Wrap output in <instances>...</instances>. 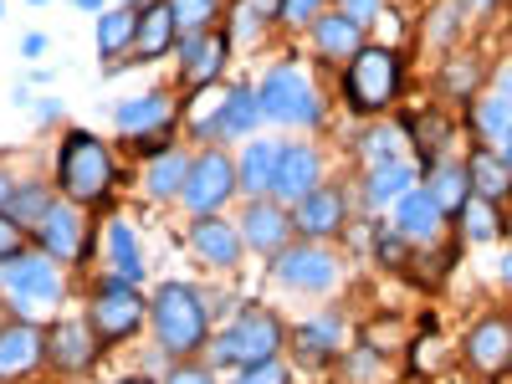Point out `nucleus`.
<instances>
[{
	"instance_id": "obj_33",
	"label": "nucleus",
	"mask_w": 512,
	"mask_h": 384,
	"mask_svg": "<svg viewBox=\"0 0 512 384\" xmlns=\"http://www.w3.org/2000/svg\"><path fill=\"white\" fill-rule=\"evenodd\" d=\"M128 36H134V16H128V11H108V16L98 21V52L113 57Z\"/></svg>"
},
{
	"instance_id": "obj_37",
	"label": "nucleus",
	"mask_w": 512,
	"mask_h": 384,
	"mask_svg": "<svg viewBox=\"0 0 512 384\" xmlns=\"http://www.w3.org/2000/svg\"><path fill=\"white\" fill-rule=\"evenodd\" d=\"M16 251H21V221L0 216V262H11Z\"/></svg>"
},
{
	"instance_id": "obj_46",
	"label": "nucleus",
	"mask_w": 512,
	"mask_h": 384,
	"mask_svg": "<svg viewBox=\"0 0 512 384\" xmlns=\"http://www.w3.org/2000/svg\"><path fill=\"white\" fill-rule=\"evenodd\" d=\"M11 200V175H0V205Z\"/></svg>"
},
{
	"instance_id": "obj_12",
	"label": "nucleus",
	"mask_w": 512,
	"mask_h": 384,
	"mask_svg": "<svg viewBox=\"0 0 512 384\" xmlns=\"http://www.w3.org/2000/svg\"><path fill=\"white\" fill-rule=\"evenodd\" d=\"M338 226H344V195L338 190L303 195V205H297V231L303 236H333Z\"/></svg>"
},
{
	"instance_id": "obj_10",
	"label": "nucleus",
	"mask_w": 512,
	"mask_h": 384,
	"mask_svg": "<svg viewBox=\"0 0 512 384\" xmlns=\"http://www.w3.org/2000/svg\"><path fill=\"white\" fill-rule=\"evenodd\" d=\"M466 354H472V364L487 369V374L507 369V359H512V328L502 318H482L472 328V338H466Z\"/></svg>"
},
{
	"instance_id": "obj_26",
	"label": "nucleus",
	"mask_w": 512,
	"mask_h": 384,
	"mask_svg": "<svg viewBox=\"0 0 512 384\" xmlns=\"http://www.w3.org/2000/svg\"><path fill=\"white\" fill-rule=\"evenodd\" d=\"M256 118H262V98L241 88V93L226 98V108H221V118H216V134H246Z\"/></svg>"
},
{
	"instance_id": "obj_45",
	"label": "nucleus",
	"mask_w": 512,
	"mask_h": 384,
	"mask_svg": "<svg viewBox=\"0 0 512 384\" xmlns=\"http://www.w3.org/2000/svg\"><path fill=\"white\" fill-rule=\"evenodd\" d=\"M446 36H451V11L436 16V41H446Z\"/></svg>"
},
{
	"instance_id": "obj_42",
	"label": "nucleus",
	"mask_w": 512,
	"mask_h": 384,
	"mask_svg": "<svg viewBox=\"0 0 512 384\" xmlns=\"http://www.w3.org/2000/svg\"><path fill=\"white\" fill-rule=\"evenodd\" d=\"M251 16H256L251 6H241V11H236V36H251Z\"/></svg>"
},
{
	"instance_id": "obj_48",
	"label": "nucleus",
	"mask_w": 512,
	"mask_h": 384,
	"mask_svg": "<svg viewBox=\"0 0 512 384\" xmlns=\"http://www.w3.org/2000/svg\"><path fill=\"white\" fill-rule=\"evenodd\" d=\"M502 272H507V282H512V256H507V262H502Z\"/></svg>"
},
{
	"instance_id": "obj_16",
	"label": "nucleus",
	"mask_w": 512,
	"mask_h": 384,
	"mask_svg": "<svg viewBox=\"0 0 512 384\" xmlns=\"http://www.w3.org/2000/svg\"><path fill=\"white\" fill-rule=\"evenodd\" d=\"M164 123H169V98H164V93L128 98V103L118 108V128H123V134H134V139L154 134V128H164Z\"/></svg>"
},
{
	"instance_id": "obj_29",
	"label": "nucleus",
	"mask_w": 512,
	"mask_h": 384,
	"mask_svg": "<svg viewBox=\"0 0 512 384\" xmlns=\"http://www.w3.org/2000/svg\"><path fill=\"white\" fill-rule=\"evenodd\" d=\"M405 190H410V169L405 164H374V175H369V205L400 200Z\"/></svg>"
},
{
	"instance_id": "obj_22",
	"label": "nucleus",
	"mask_w": 512,
	"mask_h": 384,
	"mask_svg": "<svg viewBox=\"0 0 512 384\" xmlns=\"http://www.w3.org/2000/svg\"><path fill=\"white\" fill-rule=\"evenodd\" d=\"M425 195L436 200L441 216H446V210H456V216H461V205L472 200V180H466V169H461V164H441L436 175L425 180Z\"/></svg>"
},
{
	"instance_id": "obj_7",
	"label": "nucleus",
	"mask_w": 512,
	"mask_h": 384,
	"mask_svg": "<svg viewBox=\"0 0 512 384\" xmlns=\"http://www.w3.org/2000/svg\"><path fill=\"white\" fill-rule=\"evenodd\" d=\"M395 82H400V72H395V52H384V47L359 52L354 67H349V103L364 108V113H379L384 103L395 98Z\"/></svg>"
},
{
	"instance_id": "obj_2",
	"label": "nucleus",
	"mask_w": 512,
	"mask_h": 384,
	"mask_svg": "<svg viewBox=\"0 0 512 384\" xmlns=\"http://www.w3.org/2000/svg\"><path fill=\"white\" fill-rule=\"evenodd\" d=\"M154 328L164 338V349H175V354H190L200 349V338H205V308H200V297L180 282H169L154 292Z\"/></svg>"
},
{
	"instance_id": "obj_17",
	"label": "nucleus",
	"mask_w": 512,
	"mask_h": 384,
	"mask_svg": "<svg viewBox=\"0 0 512 384\" xmlns=\"http://www.w3.org/2000/svg\"><path fill=\"white\" fill-rule=\"evenodd\" d=\"M190 246H195L200 262H216V267H231L236 256H241L236 231H231V226H221V221H200V226L190 231Z\"/></svg>"
},
{
	"instance_id": "obj_24",
	"label": "nucleus",
	"mask_w": 512,
	"mask_h": 384,
	"mask_svg": "<svg viewBox=\"0 0 512 384\" xmlns=\"http://www.w3.org/2000/svg\"><path fill=\"white\" fill-rule=\"evenodd\" d=\"M466 180H472V195H477V200H502L512 169H507L497 154H477L472 164H466Z\"/></svg>"
},
{
	"instance_id": "obj_23",
	"label": "nucleus",
	"mask_w": 512,
	"mask_h": 384,
	"mask_svg": "<svg viewBox=\"0 0 512 384\" xmlns=\"http://www.w3.org/2000/svg\"><path fill=\"white\" fill-rule=\"evenodd\" d=\"M287 236H292V226H287L282 210H272V205H251L246 210V241L256 251H282Z\"/></svg>"
},
{
	"instance_id": "obj_43",
	"label": "nucleus",
	"mask_w": 512,
	"mask_h": 384,
	"mask_svg": "<svg viewBox=\"0 0 512 384\" xmlns=\"http://www.w3.org/2000/svg\"><path fill=\"white\" fill-rule=\"evenodd\" d=\"M41 47H47V41H41V36H36V31H31V36H26V41H21V52H26V57H36V52H41Z\"/></svg>"
},
{
	"instance_id": "obj_31",
	"label": "nucleus",
	"mask_w": 512,
	"mask_h": 384,
	"mask_svg": "<svg viewBox=\"0 0 512 384\" xmlns=\"http://www.w3.org/2000/svg\"><path fill=\"white\" fill-rule=\"evenodd\" d=\"M477 128H482L492 144H507V134H512V98L482 103V108H477Z\"/></svg>"
},
{
	"instance_id": "obj_50",
	"label": "nucleus",
	"mask_w": 512,
	"mask_h": 384,
	"mask_svg": "<svg viewBox=\"0 0 512 384\" xmlns=\"http://www.w3.org/2000/svg\"><path fill=\"white\" fill-rule=\"evenodd\" d=\"M123 384H144V379H123Z\"/></svg>"
},
{
	"instance_id": "obj_34",
	"label": "nucleus",
	"mask_w": 512,
	"mask_h": 384,
	"mask_svg": "<svg viewBox=\"0 0 512 384\" xmlns=\"http://www.w3.org/2000/svg\"><path fill=\"white\" fill-rule=\"evenodd\" d=\"M52 210V195L41 190V185H26L16 200H11V221H41Z\"/></svg>"
},
{
	"instance_id": "obj_30",
	"label": "nucleus",
	"mask_w": 512,
	"mask_h": 384,
	"mask_svg": "<svg viewBox=\"0 0 512 384\" xmlns=\"http://www.w3.org/2000/svg\"><path fill=\"white\" fill-rule=\"evenodd\" d=\"M297 349L308 354V364H323L333 349H338V323L323 318V323H308L303 333H297Z\"/></svg>"
},
{
	"instance_id": "obj_18",
	"label": "nucleus",
	"mask_w": 512,
	"mask_h": 384,
	"mask_svg": "<svg viewBox=\"0 0 512 384\" xmlns=\"http://www.w3.org/2000/svg\"><path fill=\"white\" fill-rule=\"evenodd\" d=\"M277 144H267V139H256V144H246L241 149V164H236V180L251 190V195H262V190H272V175H277Z\"/></svg>"
},
{
	"instance_id": "obj_38",
	"label": "nucleus",
	"mask_w": 512,
	"mask_h": 384,
	"mask_svg": "<svg viewBox=\"0 0 512 384\" xmlns=\"http://www.w3.org/2000/svg\"><path fill=\"white\" fill-rule=\"evenodd\" d=\"M451 77H446V88L451 93H472V82H477V67L472 62H461V67H446Z\"/></svg>"
},
{
	"instance_id": "obj_1",
	"label": "nucleus",
	"mask_w": 512,
	"mask_h": 384,
	"mask_svg": "<svg viewBox=\"0 0 512 384\" xmlns=\"http://www.w3.org/2000/svg\"><path fill=\"white\" fill-rule=\"evenodd\" d=\"M108 180H113L108 149L93 134H72L62 144V195H72L77 205H93V200H103Z\"/></svg>"
},
{
	"instance_id": "obj_4",
	"label": "nucleus",
	"mask_w": 512,
	"mask_h": 384,
	"mask_svg": "<svg viewBox=\"0 0 512 384\" xmlns=\"http://www.w3.org/2000/svg\"><path fill=\"white\" fill-rule=\"evenodd\" d=\"M282 344V328L272 313H241L231 333L216 338V364H267Z\"/></svg>"
},
{
	"instance_id": "obj_9",
	"label": "nucleus",
	"mask_w": 512,
	"mask_h": 384,
	"mask_svg": "<svg viewBox=\"0 0 512 384\" xmlns=\"http://www.w3.org/2000/svg\"><path fill=\"white\" fill-rule=\"evenodd\" d=\"M277 277L287 282V287H308V292H323L333 277H338V262L328 251H313V246H303V251H287L282 262H277Z\"/></svg>"
},
{
	"instance_id": "obj_5",
	"label": "nucleus",
	"mask_w": 512,
	"mask_h": 384,
	"mask_svg": "<svg viewBox=\"0 0 512 384\" xmlns=\"http://www.w3.org/2000/svg\"><path fill=\"white\" fill-rule=\"evenodd\" d=\"M256 98H262V118H277V123H313L318 118V98L297 67H277Z\"/></svg>"
},
{
	"instance_id": "obj_39",
	"label": "nucleus",
	"mask_w": 512,
	"mask_h": 384,
	"mask_svg": "<svg viewBox=\"0 0 512 384\" xmlns=\"http://www.w3.org/2000/svg\"><path fill=\"white\" fill-rule=\"evenodd\" d=\"M313 11H318V0H282V16L287 21H308Z\"/></svg>"
},
{
	"instance_id": "obj_3",
	"label": "nucleus",
	"mask_w": 512,
	"mask_h": 384,
	"mask_svg": "<svg viewBox=\"0 0 512 384\" xmlns=\"http://www.w3.org/2000/svg\"><path fill=\"white\" fill-rule=\"evenodd\" d=\"M0 282L11 287V303L21 318H36L41 308H52L62 297V277L47 256H11V262H0Z\"/></svg>"
},
{
	"instance_id": "obj_13",
	"label": "nucleus",
	"mask_w": 512,
	"mask_h": 384,
	"mask_svg": "<svg viewBox=\"0 0 512 384\" xmlns=\"http://www.w3.org/2000/svg\"><path fill=\"white\" fill-rule=\"evenodd\" d=\"M47 349H52V359H57L62 369H82V364L93 359V328L77 323V318H62V323L52 328V338H47Z\"/></svg>"
},
{
	"instance_id": "obj_28",
	"label": "nucleus",
	"mask_w": 512,
	"mask_h": 384,
	"mask_svg": "<svg viewBox=\"0 0 512 384\" xmlns=\"http://www.w3.org/2000/svg\"><path fill=\"white\" fill-rule=\"evenodd\" d=\"M108 251H113V262H118V272H123L128 282L144 277V267H139V241H134V231H128L123 221L108 226Z\"/></svg>"
},
{
	"instance_id": "obj_19",
	"label": "nucleus",
	"mask_w": 512,
	"mask_h": 384,
	"mask_svg": "<svg viewBox=\"0 0 512 384\" xmlns=\"http://www.w3.org/2000/svg\"><path fill=\"white\" fill-rule=\"evenodd\" d=\"M134 52L139 57H164L169 52V41H175V11L169 6H149L139 21H134Z\"/></svg>"
},
{
	"instance_id": "obj_52",
	"label": "nucleus",
	"mask_w": 512,
	"mask_h": 384,
	"mask_svg": "<svg viewBox=\"0 0 512 384\" xmlns=\"http://www.w3.org/2000/svg\"><path fill=\"white\" fill-rule=\"evenodd\" d=\"M477 6H487V0H477Z\"/></svg>"
},
{
	"instance_id": "obj_44",
	"label": "nucleus",
	"mask_w": 512,
	"mask_h": 384,
	"mask_svg": "<svg viewBox=\"0 0 512 384\" xmlns=\"http://www.w3.org/2000/svg\"><path fill=\"white\" fill-rule=\"evenodd\" d=\"M246 6H251L256 16H262V11H282V0H246Z\"/></svg>"
},
{
	"instance_id": "obj_32",
	"label": "nucleus",
	"mask_w": 512,
	"mask_h": 384,
	"mask_svg": "<svg viewBox=\"0 0 512 384\" xmlns=\"http://www.w3.org/2000/svg\"><path fill=\"white\" fill-rule=\"evenodd\" d=\"M461 226H466V236L472 241H492L497 236V216H492V200H466L461 205Z\"/></svg>"
},
{
	"instance_id": "obj_15",
	"label": "nucleus",
	"mask_w": 512,
	"mask_h": 384,
	"mask_svg": "<svg viewBox=\"0 0 512 384\" xmlns=\"http://www.w3.org/2000/svg\"><path fill=\"white\" fill-rule=\"evenodd\" d=\"M36 231H41V246L52 256H82V226L67 205H52L47 216L36 221Z\"/></svg>"
},
{
	"instance_id": "obj_11",
	"label": "nucleus",
	"mask_w": 512,
	"mask_h": 384,
	"mask_svg": "<svg viewBox=\"0 0 512 384\" xmlns=\"http://www.w3.org/2000/svg\"><path fill=\"white\" fill-rule=\"evenodd\" d=\"M313 185H318V154L313 149H282L277 154L272 190L282 200H297V195H313Z\"/></svg>"
},
{
	"instance_id": "obj_25",
	"label": "nucleus",
	"mask_w": 512,
	"mask_h": 384,
	"mask_svg": "<svg viewBox=\"0 0 512 384\" xmlns=\"http://www.w3.org/2000/svg\"><path fill=\"white\" fill-rule=\"evenodd\" d=\"M318 47H323L328 57L359 52V21H349V16H323V21H318Z\"/></svg>"
},
{
	"instance_id": "obj_41",
	"label": "nucleus",
	"mask_w": 512,
	"mask_h": 384,
	"mask_svg": "<svg viewBox=\"0 0 512 384\" xmlns=\"http://www.w3.org/2000/svg\"><path fill=\"white\" fill-rule=\"evenodd\" d=\"M169 384H216V379H210L205 369H175V374H169Z\"/></svg>"
},
{
	"instance_id": "obj_35",
	"label": "nucleus",
	"mask_w": 512,
	"mask_h": 384,
	"mask_svg": "<svg viewBox=\"0 0 512 384\" xmlns=\"http://www.w3.org/2000/svg\"><path fill=\"white\" fill-rule=\"evenodd\" d=\"M175 26H185V31H200L210 16H216V0H175Z\"/></svg>"
},
{
	"instance_id": "obj_20",
	"label": "nucleus",
	"mask_w": 512,
	"mask_h": 384,
	"mask_svg": "<svg viewBox=\"0 0 512 384\" xmlns=\"http://www.w3.org/2000/svg\"><path fill=\"white\" fill-rule=\"evenodd\" d=\"M221 57H226V41L221 36H200V31L185 36V77L195 82V88L221 72Z\"/></svg>"
},
{
	"instance_id": "obj_49",
	"label": "nucleus",
	"mask_w": 512,
	"mask_h": 384,
	"mask_svg": "<svg viewBox=\"0 0 512 384\" xmlns=\"http://www.w3.org/2000/svg\"><path fill=\"white\" fill-rule=\"evenodd\" d=\"M507 169H512V134H507Z\"/></svg>"
},
{
	"instance_id": "obj_21",
	"label": "nucleus",
	"mask_w": 512,
	"mask_h": 384,
	"mask_svg": "<svg viewBox=\"0 0 512 384\" xmlns=\"http://www.w3.org/2000/svg\"><path fill=\"white\" fill-rule=\"evenodd\" d=\"M436 226H441L436 200L425 195V190H405V195H400V231H405L410 241H431Z\"/></svg>"
},
{
	"instance_id": "obj_53",
	"label": "nucleus",
	"mask_w": 512,
	"mask_h": 384,
	"mask_svg": "<svg viewBox=\"0 0 512 384\" xmlns=\"http://www.w3.org/2000/svg\"><path fill=\"white\" fill-rule=\"evenodd\" d=\"M0 318H6V313H0Z\"/></svg>"
},
{
	"instance_id": "obj_51",
	"label": "nucleus",
	"mask_w": 512,
	"mask_h": 384,
	"mask_svg": "<svg viewBox=\"0 0 512 384\" xmlns=\"http://www.w3.org/2000/svg\"><path fill=\"white\" fill-rule=\"evenodd\" d=\"M31 6H47V0H31Z\"/></svg>"
},
{
	"instance_id": "obj_8",
	"label": "nucleus",
	"mask_w": 512,
	"mask_h": 384,
	"mask_svg": "<svg viewBox=\"0 0 512 384\" xmlns=\"http://www.w3.org/2000/svg\"><path fill=\"white\" fill-rule=\"evenodd\" d=\"M231 190H236V164H231L226 154H200V159L190 164V175H185L180 200L205 216V210H216L221 200H231Z\"/></svg>"
},
{
	"instance_id": "obj_27",
	"label": "nucleus",
	"mask_w": 512,
	"mask_h": 384,
	"mask_svg": "<svg viewBox=\"0 0 512 384\" xmlns=\"http://www.w3.org/2000/svg\"><path fill=\"white\" fill-rule=\"evenodd\" d=\"M185 175H190L185 154H164V159L149 169V190H154L159 200H175V195L185 190Z\"/></svg>"
},
{
	"instance_id": "obj_6",
	"label": "nucleus",
	"mask_w": 512,
	"mask_h": 384,
	"mask_svg": "<svg viewBox=\"0 0 512 384\" xmlns=\"http://www.w3.org/2000/svg\"><path fill=\"white\" fill-rule=\"evenodd\" d=\"M139 318H144L139 282H128L123 272H118V277H103V282H98V297H93V333L123 338V333L139 328Z\"/></svg>"
},
{
	"instance_id": "obj_14",
	"label": "nucleus",
	"mask_w": 512,
	"mask_h": 384,
	"mask_svg": "<svg viewBox=\"0 0 512 384\" xmlns=\"http://www.w3.org/2000/svg\"><path fill=\"white\" fill-rule=\"evenodd\" d=\"M41 359V333L31 323L0 328V374H26Z\"/></svg>"
},
{
	"instance_id": "obj_36",
	"label": "nucleus",
	"mask_w": 512,
	"mask_h": 384,
	"mask_svg": "<svg viewBox=\"0 0 512 384\" xmlns=\"http://www.w3.org/2000/svg\"><path fill=\"white\" fill-rule=\"evenodd\" d=\"M364 154H369L374 164H395V134H390V128L369 134V139H364Z\"/></svg>"
},
{
	"instance_id": "obj_47",
	"label": "nucleus",
	"mask_w": 512,
	"mask_h": 384,
	"mask_svg": "<svg viewBox=\"0 0 512 384\" xmlns=\"http://www.w3.org/2000/svg\"><path fill=\"white\" fill-rule=\"evenodd\" d=\"M77 6H82V11H93V6H103V0H77Z\"/></svg>"
},
{
	"instance_id": "obj_40",
	"label": "nucleus",
	"mask_w": 512,
	"mask_h": 384,
	"mask_svg": "<svg viewBox=\"0 0 512 384\" xmlns=\"http://www.w3.org/2000/svg\"><path fill=\"white\" fill-rule=\"evenodd\" d=\"M344 6H349V11H344L349 21H369V16H379V0H344Z\"/></svg>"
}]
</instances>
